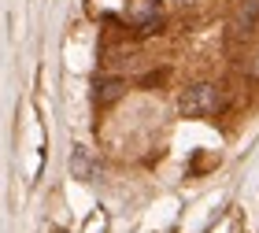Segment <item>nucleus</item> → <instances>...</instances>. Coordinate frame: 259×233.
I'll list each match as a JSON object with an SVG mask.
<instances>
[{
    "instance_id": "nucleus-1",
    "label": "nucleus",
    "mask_w": 259,
    "mask_h": 233,
    "mask_svg": "<svg viewBox=\"0 0 259 233\" xmlns=\"http://www.w3.org/2000/svg\"><path fill=\"white\" fill-rule=\"evenodd\" d=\"M219 108H222V92L211 85V81H193L178 97V111L185 119H207V115H215Z\"/></svg>"
},
{
    "instance_id": "nucleus-2",
    "label": "nucleus",
    "mask_w": 259,
    "mask_h": 233,
    "mask_svg": "<svg viewBox=\"0 0 259 233\" xmlns=\"http://www.w3.org/2000/svg\"><path fill=\"white\" fill-rule=\"evenodd\" d=\"M126 22L134 30H156L163 26V8L156 0H126Z\"/></svg>"
},
{
    "instance_id": "nucleus-3",
    "label": "nucleus",
    "mask_w": 259,
    "mask_h": 233,
    "mask_svg": "<svg viewBox=\"0 0 259 233\" xmlns=\"http://www.w3.org/2000/svg\"><path fill=\"white\" fill-rule=\"evenodd\" d=\"M259 22V0H241V8L230 19V37H248Z\"/></svg>"
},
{
    "instance_id": "nucleus-4",
    "label": "nucleus",
    "mask_w": 259,
    "mask_h": 233,
    "mask_svg": "<svg viewBox=\"0 0 259 233\" xmlns=\"http://www.w3.org/2000/svg\"><path fill=\"white\" fill-rule=\"evenodd\" d=\"M122 92H126L122 78H97L93 81V100H97L100 108H111L115 100H122Z\"/></svg>"
},
{
    "instance_id": "nucleus-5",
    "label": "nucleus",
    "mask_w": 259,
    "mask_h": 233,
    "mask_svg": "<svg viewBox=\"0 0 259 233\" xmlns=\"http://www.w3.org/2000/svg\"><path fill=\"white\" fill-rule=\"evenodd\" d=\"M70 170H74L78 174V178H97V174H100V167H97V163H93L85 152H81V148H78V152H74V159H70Z\"/></svg>"
},
{
    "instance_id": "nucleus-6",
    "label": "nucleus",
    "mask_w": 259,
    "mask_h": 233,
    "mask_svg": "<svg viewBox=\"0 0 259 233\" xmlns=\"http://www.w3.org/2000/svg\"><path fill=\"white\" fill-rule=\"evenodd\" d=\"M248 74H252V78H259V49L252 52V60H248Z\"/></svg>"
},
{
    "instance_id": "nucleus-7",
    "label": "nucleus",
    "mask_w": 259,
    "mask_h": 233,
    "mask_svg": "<svg viewBox=\"0 0 259 233\" xmlns=\"http://www.w3.org/2000/svg\"><path fill=\"white\" fill-rule=\"evenodd\" d=\"M178 4H193V0H178Z\"/></svg>"
}]
</instances>
